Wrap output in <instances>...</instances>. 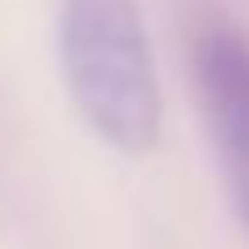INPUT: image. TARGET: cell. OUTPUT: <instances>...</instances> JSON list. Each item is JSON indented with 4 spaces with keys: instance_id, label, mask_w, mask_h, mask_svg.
<instances>
[{
    "instance_id": "cell-1",
    "label": "cell",
    "mask_w": 249,
    "mask_h": 249,
    "mask_svg": "<svg viewBox=\"0 0 249 249\" xmlns=\"http://www.w3.org/2000/svg\"><path fill=\"white\" fill-rule=\"evenodd\" d=\"M60 70L88 129L116 152L161 139V79L139 0H60Z\"/></svg>"
},
{
    "instance_id": "cell-2",
    "label": "cell",
    "mask_w": 249,
    "mask_h": 249,
    "mask_svg": "<svg viewBox=\"0 0 249 249\" xmlns=\"http://www.w3.org/2000/svg\"><path fill=\"white\" fill-rule=\"evenodd\" d=\"M194 83L222 161L226 189L249 226V42L235 28L213 23L194 42Z\"/></svg>"
}]
</instances>
